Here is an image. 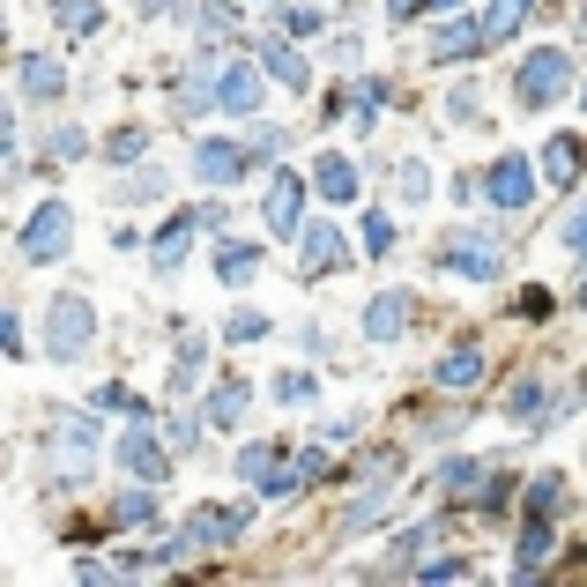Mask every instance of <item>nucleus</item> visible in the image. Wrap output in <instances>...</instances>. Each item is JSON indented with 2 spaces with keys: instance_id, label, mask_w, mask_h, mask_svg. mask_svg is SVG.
<instances>
[{
  "instance_id": "nucleus-31",
  "label": "nucleus",
  "mask_w": 587,
  "mask_h": 587,
  "mask_svg": "<svg viewBox=\"0 0 587 587\" xmlns=\"http://www.w3.org/2000/svg\"><path fill=\"white\" fill-rule=\"evenodd\" d=\"M558 505H565V476H536V484H528V513H558Z\"/></svg>"
},
{
  "instance_id": "nucleus-32",
  "label": "nucleus",
  "mask_w": 587,
  "mask_h": 587,
  "mask_svg": "<svg viewBox=\"0 0 587 587\" xmlns=\"http://www.w3.org/2000/svg\"><path fill=\"white\" fill-rule=\"evenodd\" d=\"M394 186H402V201H424V194H431V171H424L417 157H402V164H394Z\"/></svg>"
},
{
  "instance_id": "nucleus-47",
  "label": "nucleus",
  "mask_w": 587,
  "mask_h": 587,
  "mask_svg": "<svg viewBox=\"0 0 587 587\" xmlns=\"http://www.w3.org/2000/svg\"><path fill=\"white\" fill-rule=\"evenodd\" d=\"M580 105H587V89H580Z\"/></svg>"
},
{
  "instance_id": "nucleus-6",
  "label": "nucleus",
  "mask_w": 587,
  "mask_h": 587,
  "mask_svg": "<svg viewBox=\"0 0 587 587\" xmlns=\"http://www.w3.org/2000/svg\"><path fill=\"white\" fill-rule=\"evenodd\" d=\"M484 201L491 209H528L536 201V164L528 157H499V164L484 171Z\"/></svg>"
},
{
  "instance_id": "nucleus-27",
  "label": "nucleus",
  "mask_w": 587,
  "mask_h": 587,
  "mask_svg": "<svg viewBox=\"0 0 587 587\" xmlns=\"http://www.w3.org/2000/svg\"><path fill=\"white\" fill-rule=\"evenodd\" d=\"M379 513H387V484H365V491H357V499L342 505V528H372Z\"/></svg>"
},
{
  "instance_id": "nucleus-29",
  "label": "nucleus",
  "mask_w": 587,
  "mask_h": 587,
  "mask_svg": "<svg viewBox=\"0 0 587 587\" xmlns=\"http://www.w3.org/2000/svg\"><path fill=\"white\" fill-rule=\"evenodd\" d=\"M521 15H528V0H491V8H484V23H491V45L513 38V30H521Z\"/></svg>"
},
{
  "instance_id": "nucleus-2",
  "label": "nucleus",
  "mask_w": 587,
  "mask_h": 587,
  "mask_svg": "<svg viewBox=\"0 0 587 587\" xmlns=\"http://www.w3.org/2000/svg\"><path fill=\"white\" fill-rule=\"evenodd\" d=\"M89 342H97V320H89L83 297H52V313H45V350L60 357V365H75Z\"/></svg>"
},
{
  "instance_id": "nucleus-26",
  "label": "nucleus",
  "mask_w": 587,
  "mask_h": 587,
  "mask_svg": "<svg viewBox=\"0 0 587 587\" xmlns=\"http://www.w3.org/2000/svg\"><path fill=\"white\" fill-rule=\"evenodd\" d=\"M246 402H253V387H246V379L216 387V394H209V424H239V417H246Z\"/></svg>"
},
{
  "instance_id": "nucleus-46",
  "label": "nucleus",
  "mask_w": 587,
  "mask_h": 587,
  "mask_svg": "<svg viewBox=\"0 0 587 587\" xmlns=\"http://www.w3.org/2000/svg\"><path fill=\"white\" fill-rule=\"evenodd\" d=\"M580 305H587V276H580Z\"/></svg>"
},
{
  "instance_id": "nucleus-30",
  "label": "nucleus",
  "mask_w": 587,
  "mask_h": 587,
  "mask_svg": "<svg viewBox=\"0 0 587 587\" xmlns=\"http://www.w3.org/2000/svg\"><path fill=\"white\" fill-rule=\"evenodd\" d=\"M45 157H52V164H75V157H89V134H83V126H52Z\"/></svg>"
},
{
  "instance_id": "nucleus-8",
  "label": "nucleus",
  "mask_w": 587,
  "mask_h": 587,
  "mask_svg": "<svg viewBox=\"0 0 587 587\" xmlns=\"http://www.w3.org/2000/svg\"><path fill=\"white\" fill-rule=\"evenodd\" d=\"M260 209H268V231H276V239H297V231H305V179H297V171H276Z\"/></svg>"
},
{
  "instance_id": "nucleus-22",
  "label": "nucleus",
  "mask_w": 587,
  "mask_h": 587,
  "mask_svg": "<svg viewBox=\"0 0 587 587\" xmlns=\"http://www.w3.org/2000/svg\"><path fill=\"white\" fill-rule=\"evenodd\" d=\"M543 558H550V521H543V513H528V528H521V565H513V573H521V580H536V573H543Z\"/></svg>"
},
{
  "instance_id": "nucleus-10",
  "label": "nucleus",
  "mask_w": 587,
  "mask_h": 587,
  "mask_svg": "<svg viewBox=\"0 0 587 587\" xmlns=\"http://www.w3.org/2000/svg\"><path fill=\"white\" fill-rule=\"evenodd\" d=\"M246 521H253V505H201L179 536H186L194 550H201V543H239V528H246Z\"/></svg>"
},
{
  "instance_id": "nucleus-44",
  "label": "nucleus",
  "mask_w": 587,
  "mask_h": 587,
  "mask_svg": "<svg viewBox=\"0 0 587 587\" xmlns=\"http://www.w3.org/2000/svg\"><path fill=\"white\" fill-rule=\"evenodd\" d=\"M97 409H120V417H134V409H142V402H134V394H126V387H105V394H97Z\"/></svg>"
},
{
  "instance_id": "nucleus-5",
  "label": "nucleus",
  "mask_w": 587,
  "mask_h": 587,
  "mask_svg": "<svg viewBox=\"0 0 587 587\" xmlns=\"http://www.w3.org/2000/svg\"><path fill=\"white\" fill-rule=\"evenodd\" d=\"M253 164H260L253 142H201V149H194V179H201V186H239Z\"/></svg>"
},
{
  "instance_id": "nucleus-3",
  "label": "nucleus",
  "mask_w": 587,
  "mask_h": 587,
  "mask_svg": "<svg viewBox=\"0 0 587 587\" xmlns=\"http://www.w3.org/2000/svg\"><path fill=\"white\" fill-rule=\"evenodd\" d=\"M68 246H75V216H68V201H38V216L23 223V260L45 268V260H60Z\"/></svg>"
},
{
  "instance_id": "nucleus-11",
  "label": "nucleus",
  "mask_w": 587,
  "mask_h": 587,
  "mask_svg": "<svg viewBox=\"0 0 587 587\" xmlns=\"http://www.w3.org/2000/svg\"><path fill=\"white\" fill-rule=\"evenodd\" d=\"M297 253H305V276H335V268H342L335 223H305V231H297Z\"/></svg>"
},
{
  "instance_id": "nucleus-38",
  "label": "nucleus",
  "mask_w": 587,
  "mask_h": 587,
  "mask_svg": "<svg viewBox=\"0 0 587 587\" xmlns=\"http://www.w3.org/2000/svg\"><path fill=\"white\" fill-rule=\"evenodd\" d=\"M439 8H462V0H387L394 23H417V15H439Z\"/></svg>"
},
{
  "instance_id": "nucleus-19",
  "label": "nucleus",
  "mask_w": 587,
  "mask_h": 587,
  "mask_svg": "<svg viewBox=\"0 0 587 587\" xmlns=\"http://www.w3.org/2000/svg\"><path fill=\"white\" fill-rule=\"evenodd\" d=\"M439 387H454V394H462V387H476V379H484V350H476V342H454V350H447V357H439Z\"/></svg>"
},
{
  "instance_id": "nucleus-43",
  "label": "nucleus",
  "mask_w": 587,
  "mask_h": 587,
  "mask_svg": "<svg viewBox=\"0 0 587 587\" xmlns=\"http://www.w3.org/2000/svg\"><path fill=\"white\" fill-rule=\"evenodd\" d=\"M565 246H573V253H587V201H580L573 216H565Z\"/></svg>"
},
{
  "instance_id": "nucleus-42",
  "label": "nucleus",
  "mask_w": 587,
  "mask_h": 587,
  "mask_svg": "<svg viewBox=\"0 0 587 587\" xmlns=\"http://www.w3.org/2000/svg\"><path fill=\"white\" fill-rule=\"evenodd\" d=\"M283 142H291L283 126H260V134H253V149H260V164H268V157H283Z\"/></svg>"
},
{
  "instance_id": "nucleus-36",
  "label": "nucleus",
  "mask_w": 587,
  "mask_h": 587,
  "mask_svg": "<svg viewBox=\"0 0 587 587\" xmlns=\"http://www.w3.org/2000/svg\"><path fill=\"white\" fill-rule=\"evenodd\" d=\"M476 573V558H431V565H417V580H468Z\"/></svg>"
},
{
  "instance_id": "nucleus-15",
  "label": "nucleus",
  "mask_w": 587,
  "mask_h": 587,
  "mask_svg": "<svg viewBox=\"0 0 587 587\" xmlns=\"http://www.w3.org/2000/svg\"><path fill=\"white\" fill-rule=\"evenodd\" d=\"M89 439H97V431H89V417H68V424H60L52 468H68V484H75V476H89Z\"/></svg>"
},
{
  "instance_id": "nucleus-21",
  "label": "nucleus",
  "mask_w": 587,
  "mask_h": 587,
  "mask_svg": "<svg viewBox=\"0 0 587 587\" xmlns=\"http://www.w3.org/2000/svg\"><path fill=\"white\" fill-rule=\"evenodd\" d=\"M52 23H60L68 38H97V30H105V8H97V0H52Z\"/></svg>"
},
{
  "instance_id": "nucleus-16",
  "label": "nucleus",
  "mask_w": 587,
  "mask_h": 587,
  "mask_svg": "<svg viewBox=\"0 0 587 587\" xmlns=\"http://www.w3.org/2000/svg\"><path fill=\"white\" fill-rule=\"evenodd\" d=\"M313 186H320V201H357V164H350L342 149H328V157L313 164Z\"/></svg>"
},
{
  "instance_id": "nucleus-39",
  "label": "nucleus",
  "mask_w": 587,
  "mask_h": 587,
  "mask_svg": "<svg viewBox=\"0 0 587 587\" xmlns=\"http://www.w3.org/2000/svg\"><path fill=\"white\" fill-rule=\"evenodd\" d=\"M276 402H313V372H276Z\"/></svg>"
},
{
  "instance_id": "nucleus-9",
  "label": "nucleus",
  "mask_w": 587,
  "mask_h": 587,
  "mask_svg": "<svg viewBox=\"0 0 587 587\" xmlns=\"http://www.w3.org/2000/svg\"><path fill=\"white\" fill-rule=\"evenodd\" d=\"M171 454H179V447H164V439H157L149 424L120 431V468H126V476H149V484H157V476L171 468Z\"/></svg>"
},
{
  "instance_id": "nucleus-4",
  "label": "nucleus",
  "mask_w": 587,
  "mask_h": 587,
  "mask_svg": "<svg viewBox=\"0 0 587 587\" xmlns=\"http://www.w3.org/2000/svg\"><path fill=\"white\" fill-rule=\"evenodd\" d=\"M260 68H268V60H260V52H231V60H223V68H216V105H223V112H239V120H246V112H260Z\"/></svg>"
},
{
  "instance_id": "nucleus-13",
  "label": "nucleus",
  "mask_w": 587,
  "mask_h": 587,
  "mask_svg": "<svg viewBox=\"0 0 587 587\" xmlns=\"http://www.w3.org/2000/svg\"><path fill=\"white\" fill-rule=\"evenodd\" d=\"M283 439H253L246 454H239V484H253V491H268V484H276V476H283Z\"/></svg>"
},
{
  "instance_id": "nucleus-12",
  "label": "nucleus",
  "mask_w": 587,
  "mask_h": 587,
  "mask_svg": "<svg viewBox=\"0 0 587 587\" xmlns=\"http://www.w3.org/2000/svg\"><path fill=\"white\" fill-rule=\"evenodd\" d=\"M15 83H23V97H60V89H68V68H60L52 52H23V60H15Z\"/></svg>"
},
{
  "instance_id": "nucleus-23",
  "label": "nucleus",
  "mask_w": 587,
  "mask_h": 587,
  "mask_svg": "<svg viewBox=\"0 0 587 587\" xmlns=\"http://www.w3.org/2000/svg\"><path fill=\"white\" fill-rule=\"evenodd\" d=\"M186 246H194V216H179L164 239H157V260H149V268H157V276H179V268H186Z\"/></svg>"
},
{
  "instance_id": "nucleus-40",
  "label": "nucleus",
  "mask_w": 587,
  "mask_h": 587,
  "mask_svg": "<svg viewBox=\"0 0 587 587\" xmlns=\"http://www.w3.org/2000/svg\"><path fill=\"white\" fill-rule=\"evenodd\" d=\"M365 253H394V216H365Z\"/></svg>"
},
{
  "instance_id": "nucleus-25",
  "label": "nucleus",
  "mask_w": 587,
  "mask_h": 587,
  "mask_svg": "<svg viewBox=\"0 0 587 587\" xmlns=\"http://www.w3.org/2000/svg\"><path fill=\"white\" fill-rule=\"evenodd\" d=\"M112 521H120V528H149V521H157V491H149V476H142L134 491L112 499Z\"/></svg>"
},
{
  "instance_id": "nucleus-17",
  "label": "nucleus",
  "mask_w": 587,
  "mask_h": 587,
  "mask_svg": "<svg viewBox=\"0 0 587 587\" xmlns=\"http://www.w3.org/2000/svg\"><path fill=\"white\" fill-rule=\"evenodd\" d=\"M260 60H268V75H276V83H283V89H305V83H313V68L297 60V38H291V30H283V38H268V45H260Z\"/></svg>"
},
{
  "instance_id": "nucleus-18",
  "label": "nucleus",
  "mask_w": 587,
  "mask_h": 587,
  "mask_svg": "<svg viewBox=\"0 0 587 587\" xmlns=\"http://www.w3.org/2000/svg\"><path fill=\"white\" fill-rule=\"evenodd\" d=\"M580 157H587L580 134H550L543 142V179L550 186H573V179H580Z\"/></svg>"
},
{
  "instance_id": "nucleus-14",
  "label": "nucleus",
  "mask_w": 587,
  "mask_h": 587,
  "mask_svg": "<svg viewBox=\"0 0 587 587\" xmlns=\"http://www.w3.org/2000/svg\"><path fill=\"white\" fill-rule=\"evenodd\" d=\"M409 328V291H379L372 305H365V335L372 342H394Z\"/></svg>"
},
{
  "instance_id": "nucleus-1",
  "label": "nucleus",
  "mask_w": 587,
  "mask_h": 587,
  "mask_svg": "<svg viewBox=\"0 0 587 587\" xmlns=\"http://www.w3.org/2000/svg\"><path fill=\"white\" fill-rule=\"evenodd\" d=\"M565 83H573V52H565V45H536V52L521 60V75H513V97H521L528 112H550V105L565 97Z\"/></svg>"
},
{
  "instance_id": "nucleus-34",
  "label": "nucleus",
  "mask_w": 587,
  "mask_h": 587,
  "mask_svg": "<svg viewBox=\"0 0 587 587\" xmlns=\"http://www.w3.org/2000/svg\"><path fill=\"white\" fill-rule=\"evenodd\" d=\"M142 149H149V134H142V126H126V134H112V142H105V157H112V164H134Z\"/></svg>"
},
{
  "instance_id": "nucleus-24",
  "label": "nucleus",
  "mask_w": 587,
  "mask_h": 587,
  "mask_svg": "<svg viewBox=\"0 0 587 587\" xmlns=\"http://www.w3.org/2000/svg\"><path fill=\"white\" fill-rule=\"evenodd\" d=\"M216 276H223L231 291L253 283V276H260V246H239V239H231V246H216Z\"/></svg>"
},
{
  "instance_id": "nucleus-20",
  "label": "nucleus",
  "mask_w": 587,
  "mask_h": 587,
  "mask_svg": "<svg viewBox=\"0 0 587 587\" xmlns=\"http://www.w3.org/2000/svg\"><path fill=\"white\" fill-rule=\"evenodd\" d=\"M484 45H491V23H484V15H476V23H454V30H439V38H431V52H439V60H468V52H484Z\"/></svg>"
},
{
  "instance_id": "nucleus-45",
  "label": "nucleus",
  "mask_w": 587,
  "mask_h": 587,
  "mask_svg": "<svg viewBox=\"0 0 587 587\" xmlns=\"http://www.w3.org/2000/svg\"><path fill=\"white\" fill-rule=\"evenodd\" d=\"M142 8H149V15H164V8H171V0H142Z\"/></svg>"
},
{
  "instance_id": "nucleus-41",
  "label": "nucleus",
  "mask_w": 587,
  "mask_h": 587,
  "mask_svg": "<svg viewBox=\"0 0 587 587\" xmlns=\"http://www.w3.org/2000/svg\"><path fill=\"white\" fill-rule=\"evenodd\" d=\"M276 30H291V38H313V30H320V8H291Z\"/></svg>"
},
{
  "instance_id": "nucleus-35",
  "label": "nucleus",
  "mask_w": 587,
  "mask_h": 587,
  "mask_svg": "<svg viewBox=\"0 0 587 587\" xmlns=\"http://www.w3.org/2000/svg\"><path fill=\"white\" fill-rule=\"evenodd\" d=\"M194 379H201V342H186V350H179V365H171V394H186Z\"/></svg>"
},
{
  "instance_id": "nucleus-7",
  "label": "nucleus",
  "mask_w": 587,
  "mask_h": 587,
  "mask_svg": "<svg viewBox=\"0 0 587 587\" xmlns=\"http://www.w3.org/2000/svg\"><path fill=\"white\" fill-rule=\"evenodd\" d=\"M447 268L468 276V283H491V276H499V239H491V231H454V239H447Z\"/></svg>"
},
{
  "instance_id": "nucleus-37",
  "label": "nucleus",
  "mask_w": 587,
  "mask_h": 587,
  "mask_svg": "<svg viewBox=\"0 0 587 587\" xmlns=\"http://www.w3.org/2000/svg\"><path fill=\"white\" fill-rule=\"evenodd\" d=\"M223 335H231V342H260V335H268V313H231Z\"/></svg>"
},
{
  "instance_id": "nucleus-33",
  "label": "nucleus",
  "mask_w": 587,
  "mask_h": 587,
  "mask_svg": "<svg viewBox=\"0 0 587 587\" xmlns=\"http://www.w3.org/2000/svg\"><path fill=\"white\" fill-rule=\"evenodd\" d=\"M231 38V8L223 0H201V45H223Z\"/></svg>"
},
{
  "instance_id": "nucleus-28",
  "label": "nucleus",
  "mask_w": 587,
  "mask_h": 587,
  "mask_svg": "<svg viewBox=\"0 0 587 587\" xmlns=\"http://www.w3.org/2000/svg\"><path fill=\"white\" fill-rule=\"evenodd\" d=\"M505 417H513V424H528V417H550V394H543V379L513 387V394H505Z\"/></svg>"
}]
</instances>
